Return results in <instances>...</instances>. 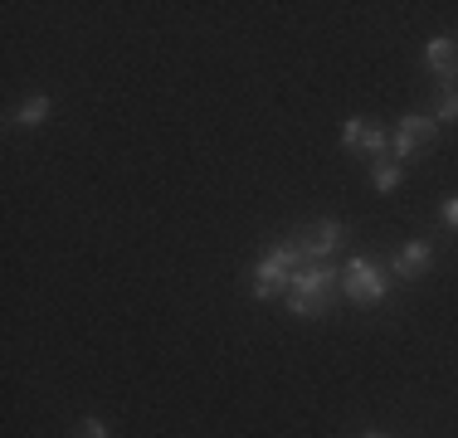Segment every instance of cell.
I'll use <instances>...</instances> for the list:
<instances>
[{
	"mask_svg": "<svg viewBox=\"0 0 458 438\" xmlns=\"http://www.w3.org/2000/svg\"><path fill=\"white\" fill-rule=\"evenodd\" d=\"M434 137H439V122H434V117L405 113V117L395 122V131H390V156H395V161H410V156H420L424 147H434Z\"/></svg>",
	"mask_w": 458,
	"mask_h": 438,
	"instance_id": "cell-4",
	"label": "cell"
},
{
	"mask_svg": "<svg viewBox=\"0 0 458 438\" xmlns=\"http://www.w3.org/2000/svg\"><path fill=\"white\" fill-rule=\"evenodd\" d=\"M424 69L434 73L439 88H458V39L454 35H434L424 44Z\"/></svg>",
	"mask_w": 458,
	"mask_h": 438,
	"instance_id": "cell-6",
	"label": "cell"
},
{
	"mask_svg": "<svg viewBox=\"0 0 458 438\" xmlns=\"http://www.w3.org/2000/svg\"><path fill=\"white\" fill-rule=\"evenodd\" d=\"M429 268H434V244L429 239H410V244H400L395 254H390V273H395L400 282H420Z\"/></svg>",
	"mask_w": 458,
	"mask_h": 438,
	"instance_id": "cell-7",
	"label": "cell"
},
{
	"mask_svg": "<svg viewBox=\"0 0 458 438\" xmlns=\"http://www.w3.org/2000/svg\"><path fill=\"white\" fill-rule=\"evenodd\" d=\"M356 151H366L370 161H386L390 156V131L380 122H366V137H361V147H356Z\"/></svg>",
	"mask_w": 458,
	"mask_h": 438,
	"instance_id": "cell-10",
	"label": "cell"
},
{
	"mask_svg": "<svg viewBox=\"0 0 458 438\" xmlns=\"http://www.w3.org/2000/svg\"><path fill=\"white\" fill-rule=\"evenodd\" d=\"M439 103H434V122H458V88H434Z\"/></svg>",
	"mask_w": 458,
	"mask_h": 438,
	"instance_id": "cell-11",
	"label": "cell"
},
{
	"mask_svg": "<svg viewBox=\"0 0 458 438\" xmlns=\"http://www.w3.org/2000/svg\"><path fill=\"white\" fill-rule=\"evenodd\" d=\"M45 117H49V97H45V93H35V97H25V103H20L15 127L35 131V127H45Z\"/></svg>",
	"mask_w": 458,
	"mask_h": 438,
	"instance_id": "cell-9",
	"label": "cell"
},
{
	"mask_svg": "<svg viewBox=\"0 0 458 438\" xmlns=\"http://www.w3.org/2000/svg\"><path fill=\"white\" fill-rule=\"evenodd\" d=\"M439 219H444V224H449L454 234H458V195H444V205H439Z\"/></svg>",
	"mask_w": 458,
	"mask_h": 438,
	"instance_id": "cell-13",
	"label": "cell"
},
{
	"mask_svg": "<svg viewBox=\"0 0 458 438\" xmlns=\"http://www.w3.org/2000/svg\"><path fill=\"white\" fill-rule=\"evenodd\" d=\"M400 181H405V166H400L395 156H386V161H370V185H376L380 195L400 190Z\"/></svg>",
	"mask_w": 458,
	"mask_h": 438,
	"instance_id": "cell-8",
	"label": "cell"
},
{
	"mask_svg": "<svg viewBox=\"0 0 458 438\" xmlns=\"http://www.w3.org/2000/svg\"><path fill=\"white\" fill-rule=\"evenodd\" d=\"M79 438H113V429H107L103 419H83L79 424Z\"/></svg>",
	"mask_w": 458,
	"mask_h": 438,
	"instance_id": "cell-14",
	"label": "cell"
},
{
	"mask_svg": "<svg viewBox=\"0 0 458 438\" xmlns=\"http://www.w3.org/2000/svg\"><path fill=\"white\" fill-rule=\"evenodd\" d=\"M336 292H342V268L336 263H302L288 282V307L293 316L312 322V316H322L336 302Z\"/></svg>",
	"mask_w": 458,
	"mask_h": 438,
	"instance_id": "cell-1",
	"label": "cell"
},
{
	"mask_svg": "<svg viewBox=\"0 0 458 438\" xmlns=\"http://www.w3.org/2000/svg\"><path fill=\"white\" fill-rule=\"evenodd\" d=\"M342 298L356 302V307H380L390 298V282H386V273H380L370 258H352L342 268Z\"/></svg>",
	"mask_w": 458,
	"mask_h": 438,
	"instance_id": "cell-3",
	"label": "cell"
},
{
	"mask_svg": "<svg viewBox=\"0 0 458 438\" xmlns=\"http://www.w3.org/2000/svg\"><path fill=\"white\" fill-rule=\"evenodd\" d=\"M298 268H302L298 239H278V244L254 263V298L268 302V298H278V292H288V282H293Z\"/></svg>",
	"mask_w": 458,
	"mask_h": 438,
	"instance_id": "cell-2",
	"label": "cell"
},
{
	"mask_svg": "<svg viewBox=\"0 0 458 438\" xmlns=\"http://www.w3.org/2000/svg\"><path fill=\"white\" fill-rule=\"evenodd\" d=\"M361 137H366V117H346V122H342V147L356 151V147H361Z\"/></svg>",
	"mask_w": 458,
	"mask_h": 438,
	"instance_id": "cell-12",
	"label": "cell"
},
{
	"mask_svg": "<svg viewBox=\"0 0 458 438\" xmlns=\"http://www.w3.org/2000/svg\"><path fill=\"white\" fill-rule=\"evenodd\" d=\"M361 438H386V434H376V429H366V434H361Z\"/></svg>",
	"mask_w": 458,
	"mask_h": 438,
	"instance_id": "cell-15",
	"label": "cell"
},
{
	"mask_svg": "<svg viewBox=\"0 0 458 438\" xmlns=\"http://www.w3.org/2000/svg\"><path fill=\"white\" fill-rule=\"evenodd\" d=\"M346 239H352V229L342 219H318L308 234H298V254H302V263H332V254Z\"/></svg>",
	"mask_w": 458,
	"mask_h": 438,
	"instance_id": "cell-5",
	"label": "cell"
}]
</instances>
